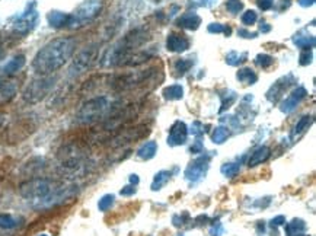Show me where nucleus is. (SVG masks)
Returning a JSON list of instances; mask_svg holds the SVG:
<instances>
[{"instance_id":"1","label":"nucleus","mask_w":316,"mask_h":236,"mask_svg":"<svg viewBox=\"0 0 316 236\" xmlns=\"http://www.w3.org/2000/svg\"><path fill=\"white\" fill-rule=\"evenodd\" d=\"M76 50V41L70 36L57 38L41 48L34 57L32 67L38 74L48 76L61 69Z\"/></svg>"},{"instance_id":"2","label":"nucleus","mask_w":316,"mask_h":236,"mask_svg":"<svg viewBox=\"0 0 316 236\" xmlns=\"http://www.w3.org/2000/svg\"><path fill=\"white\" fill-rule=\"evenodd\" d=\"M150 32L146 26L136 28L130 31L126 36H123L118 43H115L112 47H109L105 51L104 57L101 60L102 67H118V66H126L129 61L130 56L140 50L147 41H149Z\"/></svg>"},{"instance_id":"3","label":"nucleus","mask_w":316,"mask_h":236,"mask_svg":"<svg viewBox=\"0 0 316 236\" xmlns=\"http://www.w3.org/2000/svg\"><path fill=\"white\" fill-rule=\"evenodd\" d=\"M111 109V101L106 96H95L92 99L86 101L79 111L76 112V123L77 124H94L101 118L106 115V112Z\"/></svg>"},{"instance_id":"4","label":"nucleus","mask_w":316,"mask_h":236,"mask_svg":"<svg viewBox=\"0 0 316 236\" xmlns=\"http://www.w3.org/2000/svg\"><path fill=\"white\" fill-rule=\"evenodd\" d=\"M53 179L48 178H32L29 181H25L19 187V194L24 197L25 200L32 201V204H35L38 201L44 200L48 197L54 189L59 187Z\"/></svg>"},{"instance_id":"5","label":"nucleus","mask_w":316,"mask_h":236,"mask_svg":"<svg viewBox=\"0 0 316 236\" xmlns=\"http://www.w3.org/2000/svg\"><path fill=\"white\" fill-rule=\"evenodd\" d=\"M154 73V69H146V70L130 71L123 74H114L109 79V88L115 92H127L139 88L141 85L147 82Z\"/></svg>"},{"instance_id":"6","label":"nucleus","mask_w":316,"mask_h":236,"mask_svg":"<svg viewBox=\"0 0 316 236\" xmlns=\"http://www.w3.org/2000/svg\"><path fill=\"white\" fill-rule=\"evenodd\" d=\"M77 192H79L77 185H59L44 200L32 204V207L35 210H50V209H54L57 206L66 204L67 201H71L77 195Z\"/></svg>"},{"instance_id":"7","label":"nucleus","mask_w":316,"mask_h":236,"mask_svg":"<svg viewBox=\"0 0 316 236\" xmlns=\"http://www.w3.org/2000/svg\"><path fill=\"white\" fill-rule=\"evenodd\" d=\"M102 11V2L101 0H86L82 5L74 11V13H70V22L67 28L76 29L82 28L86 24L92 22L95 18Z\"/></svg>"},{"instance_id":"8","label":"nucleus","mask_w":316,"mask_h":236,"mask_svg":"<svg viewBox=\"0 0 316 236\" xmlns=\"http://www.w3.org/2000/svg\"><path fill=\"white\" fill-rule=\"evenodd\" d=\"M56 85V77L43 76L29 83L24 91V101L28 104H38L47 96Z\"/></svg>"},{"instance_id":"9","label":"nucleus","mask_w":316,"mask_h":236,"mask_svg":"<svg viewBox=\"0 0 316 236\" xmlns=\"http://www.w3.org/2000/svg\"><path fill=\"white\" fill-rule=\"evenodd\" d=\"M38 12L35 11V3L28 5L26 11L22 15L16 16L12 24V32L15 35L25 36L34 31L38 24Z\"/></svg>"},{"instance_id":"10","label":"nucleus","mask_w":316,"mask_h":236,"mask_svg":"<svg viewBox=\"0 0 316 236\" xmlns=\"http://www.w3.org/2000/svg\"><path fill=\"white\" fill-rule=\"evenodd\" d=\"M96 59H98V47L96 46L83 48L82 51H79V54L74 57L73 63H71L70 74H81L88 69H91Z\"/></svg>"},{"instance_id":"11","label":"nucleus","mask_w":316,"mask_h":236,"mask_svg":"<svg viewBox=\"0 0 316 236\" xmlns=\"http://www.w3.org/2000/svg\"><path fill=\"white\" fill-rule=\"evenodd\" d=\"M149 134V129L144 127V126H137V127H133V129H127V130H121L117 136L111 140L112 147H120V146H124L127 143L136 142V140H140L143 137H146Z\"/></svg>"},{"instance_id":"12","label":"nucleus","mask_w":316,"mask_h":236,"mask_svg":"<svg viewBox=\"0 0 316 236\" xmlns=\"http://www.w3.org/2000/svg\"><path fill=\"white\" fill-rule=\"evenodd\" d=\"M209 162H210V156H201L199 159H195L194 162H191L185 169V178L191 182L200 181L206 175V172L209 169Z\"/></svg>"},{"instance_id":"13","label":"nucleus","mask_w":316,"mask_h":236,"mask_svg":"<svg viewBox=\"0 0 316 236\" xmlns=\"http://www.w3.org/2000/svg\"><path fill=\"white\" fill-rule=\"evenodd\" d=\"M294 82H296V79H294L293 74L283 76L281 79H279L277 82L269 88L268 92H267V99H268L269 102H277L281 96L284 95V92H286Z\"/></svg>"},{"instance_id":"14","label":"nucleus","mask_w":316,"mask_h":236,"mask_svg":"<svg viewBox=\"0 0 316 236\" xmlns=\"http://www.w3.org/2000/svg\"><path fill=\"white\" fill-rule=\"evenodd\" d=\"M188 139V129L184 121H175L169 130V136H168V144L175 147V146H181L185 144Z\"/></svg>"},{"instance_id":"15","label":"nucleus","mask_w":316,"mask_h":236,"mask_svg":"<svg viewBox=\"0 0 316 236\" xmlns=\"http://www.w3.org/2000/svg\"><path fill=\"white\" fill-rule=\"evenodd\" d=\"M306 96H307V91L304 89L303 86L296 88L292 94L289 95V96L281 102L280 109L283 112H286V114H290V112H293V111L296 109V106L299 105Z\"/></svg>"},{"instance_id":"16","label":"nucleus","mask_w":316,"mask_h":236,"mask_svg":"<svg viewBox=\"0 0 316 236\" xmlns=\"http://www.w3.org/2000/svg\"><path fill=\"white\" fill-rule=\"evenodd\" d=\"M166 48L171 53H184L189 48V40L184 34L171 32L166 38Z\"/></svg>"},{"instance_id":"17","label":"nucleus","mask_w":316,"mask_h":236,"mask_svg":"<svg viewBox=\"0 0 316 236\" xmlns=\"http://www.w3.org/2000/svg\"><path fill=\"white\" fill-rule=\"evenodd\" d=\"M25 61H26V57L24 54H18L15 56L11 60H8L2 67H0V73L3 76H11V74H15L18 71L21 70L25 66Z\"/></svg>"},{"instance_id":"18","label":"nucleus","mask_w":316,"mask_h":236,"mask_svg":"<svg viewBox=\"0 0 316 236\" xmlns=\"http://www.w3.org/2000/svg\"><path fill=\"white\" fill-rule=\"evenodd\" d=\"M176 25L179 28H182V29L195 31V29H199L200 25H201V18L195 12H187L178 18Z\"/></svg>"},{"instance_id":"19","label":"nucleus","mask_w":316,"mask_h":236,"mask_svg":"<svg viewBox=\"0 0 316 236\" xmlns=\"http://www.w3.org/2000/svg\"><path fill=\"white\" fill-rule=\"evenodd\" d=\"M48 25L54 29H61V28H67L70 22V13L59 12V11H51L47 15Z\"/></svg>"},{"instance_id":"20","label":"nucleus","mask_w":316,"mask_h":236,"mask_svg":"<svg viewBox=\"0 0 316 236\" xmlns=\"http://www.w3.org/2000/svg\"><path fill=\"white\" fill-rule=\"evenodd\" d=\"M18 94V85L15 82L0 81V104H8Z\"/></svg>"},{"instance_id":"21","label":"nucleus","mask_w":316,"mask_h":236,"mask_svg":"<svg viewBox=\"0 0 316 236\" xmlns=\"http://www.w3.org/2000/svg\"><path fill=\"white\" fill-rule=\"evenodd\" d=\"M269 154H271L269 147H267V146H259V147L255 149V150L252 152V154L249 156V159H248V166H249V168H254V166L261 165L262 162H265V161L268 159Z\"/></svg>"},{"instance_id":"22","label":"nucleus","mask_w":316,"mask_h":236,"mask_svg":"<svg viewBox=\"0 0 316 236\" xmlns=\"http://www.w3.org/2000/svg\"><path fill=\"white\" fill-rule=\"evenodd\" d=\"M22 223H24V219H22V217L12 216V214H9V213H3V214H0V229H5V230H12V229L19 227Z\"/></svg>"},{"instance_id":"23","label":"nucleus","mask_w":316,"mask_h":236,"mask_svg":"<svg viewBox=\"0 0 316 236\" xmlns=\"http://www.w3.org/2000/svg\"><path fill=\"white\" fill-rule=\"evenodd\" d=\"M306 223L302 219H293L290 223L286 224L284 233L286 236H302L306 232Z\"/></svg>"},{"instance_id":"24","label":"nucleus","mask_w":316,"mask_h":236,"mask_svg":"<svg viewBox=\"0 0 316 236\" xmlns=\"http://www.w3.org/2000/svg\"><path fill=\"white\" fill-rule=\"evenodd\" d=\"M293 43H294V46H297L304 51V50H312L315 47L316 40L313 35H303L302 32H299L293 36Z\"/></svg>"},{"instance_id":"25","label":"nucleus","mask_w":316,"mask_h":236,"mask_svg":"<svg viewBox=\"0 0 316 236\" xmlns=\"http://www.w3.org/2000/svg\"><path fill=\"white\" fill-rule=\"evenodd\" d=\"M312 124H313V117H312V115H304V117L300 118V120L296 123L294 129H293L292 139H296V137L302 136L304 131L307 130Z\"/></svg>"},{"instance_id":"26","label":"nucleus","mask_w":316,"mask_h":236,"mask_svg":"<svg viewBox=\"0 0 316 236\" xmlns=\"http://www.w3.org/2000/svg\"><path fill=\"white\" fill-rule=\"evenodd\" d=\"M236 79L244 85H254L257 83L258 74L251 67H244L236 73Z\"/></svg>"},{"instance_id":"27","label":"nucleus","mask_w":316,"mask_h":236,"mask_svg":"<svg viewBox=\"0 0 316 236\" xmlns=\"http://www.w3.org/2000/svg\"><path fill=\"white\" fill-rule=\"evenodd\" d=\"M164 98L168 101H178V99H182L184 96V89L181 85H171V86H166L164 89Z\"/></svg>"},{"instance_id":"28","label":"nucleus","mask_w":316,"mask_h":236,"mask_svg":"<svg viewBox=\"0 0 316 236\" xmlns=\"http://www.w3.org/2000/svg\"><path fill=\"white\" fill-rule=\"evenodd\" d=\"M156 152H157V144H156V142H146L137 150V156L140 159H146L147 161V159H152L153 156L156 154Z\"/></svg>"},{"instance_id":"29","label":"nucleus","mask_w":316,"mask_h":236,"mask_svg":"<svg viewBox=\"0 0 316 236\" xmlns=\"http://www.w3.org/2000/svg\"><path fill=\"white\" fill-rule=\"evenodd\" d=\"M220 99H222V108H220V112H223V111H226L227 108H230V106L233 105L234 102H236L238 95H236L234 91L226 89V91H223L222 95H220Z\"/></svg>"},{"instance_id":"30","label":"nucleus","mask_w":316,"mask_h":236,"mask_svg":"<svg viewBox=\"0 0 316 236\" xmlns=\"http://www.w3.org/2000/svg\"><path fill=\"white\" fill-rule=\"evenodd\" d=\"M171 179V172L169 171H161L157 172L154 178H153L152 182V189L153 191H159L164 185H166V182Z\"/></svg>"},{"instance_id":"31","label":"nucleus","mask_w":316,"mask_h":236,"mask_svg":"<svg viewBox=\"0 0 316 236\" xmlns=\"http://www.w3.org/2000/svg\"><path fill=\"white\" fill-rule=\"evenodd\" d=\"M230 136V133H229V129L227 127H216L213 133H211V142L216 143V144H222L227 140V137Z\"/></svg>"},{"instance_id":"32","label":"nucleus","mask_w":316,"mask_h":236,"mask_svg":"<svg viewBox=\"0 0 316 236\" xmlns=\"http://www.w3.org/2000/svg\"><path fill=\"white\" fill-rule=\"evenodd\" d=\"M194 61L191 59H179L174 63V71L176 76H184L191 67H192Z\"/></svg>"},{"instance_id":"33","label":"nucleus","mask_w":316,"mask_h":236,"mask_svg":"<svg viewBox=\"0 0 316 236\" xmlns=\"http://www.w3.org/2000/svg\"><path fill=\"white\" fill-rule=\"evenodd\" d=\"M248 60V53H238V51H230L226 56V63L229 66H241Z\"/></svg>"},{"instance_id":"34","label":"nucleus","mask_w":316,"mask_h":236,"mask_svg":"<svg viewBox=\"0 0 316 236\" xmlns=\"http://www.w3.org/2000/svg\"><path fill=\"white\" fill-rule=\"evenodd\" d=\"M114 203H115V195L106 194V195H104L101 200L98 201V209H99L101 212H108V210L114 206Z\"/></svg>"},{"instance_id":"35","label":"nucleus","mask_w":316,"mask_h":236,"mask_svg":"<svg viewBox=\"0 0 316 236\" xmlns=\"http://www.w3.org/2000/svg\"><path fill=\"white\" fill-rule=\"evenodd\" d=\"M220 171H222V174L226 178H233L239 174L241 165L239 164H224Z\"/></svg>"},{"instance_id":"36","label":"nucleus","mask_w":316,"mask_h":236,"mask_svg":"<svg viewBox=\"0 0 316 236\" xmlns=\"http://www.w3.org/2000/svg\"><path fill=\"white\" fill-rule=\"evenodd\" d=\"M209 32L210 34H224V35H230L232 34V28L227 26V25H222V24H210L209 25Z\"/></svg>"},{"instance_id":"37","label":"nucleus","mask_w":316,"mask_h":236,"mask_svg":"<svg viewBox=\"0 0 316 236\" xmlns=\"http://www.w3.org/2000/svg\"><path fill=\"white\" fill-rule=\"evenodd\" d=\"M255 64L261 69H268L274 64V59L268 54H258L255 57Z\"/></svg>"},{"instance_id":"38","label":"nucleus","mask_w":316,"mask_h":236,"mask_svg":"<svg viewBox=\"0 0 316 236\" xmlns=\"http://www.w3.org/2000/svg\"><path fill=\"white\" fill-rule=\"evenodd\" d=\"M226 9L232 15H238L244 9V3H242V0H227L226 2Z\"/></svg>"},{"instance_id":"39","label":"nucleus","mask_w":316,"mask_h":236,"mask_svg":"<svg viewBox=\"0 0 316 236\" xmlns=\"http://www.w3.org/2000/svg\"><path fill=\"white\" fill-rule=\"evenodd\" d=\"M241 21H242V24L245 25V26H252V25H255V22L258 21L257 12H255V11H246V12L242 15Z\"/></svg>"},{"instance_id":"40","label":"nucleus","mask_w":316,"mask_h":236,"mask_svg":"<svg viewBox=\"0 0 316 236\" xmlns=\"http://www.w3.org/2000/svg\"><path fill=\"white\" fill-rule=\"evenodd\" d=\"M204 129H206V126H204L203 123H200V121H194V123H192V126H191V130L189 131H191V134H194V136H197V137H199V136H203V134L207 131V130H204Z\"/></svg>"},{"instance_id":"41","label":"nucleus","mask_w":316,"mask_h":236,"mask_svg":"<svg viewBox=\"0 0 316 236\" xmlns=\"http://www.w3.org/2000/svg\"><path fill=\"white\" fill-rule=\"evenodd\" d=\"M312 59H313L312 51L310 50H304L303 53L300 54V57H299V63H300V66H307V64L312 63Z\"/></svg>"},{"instance_id":"42","label":"nucleus","mask_w":316,"mask_h":236,"mask_svg":"<svg viewBox=\"0 0 316 236\" xmlns=\"http://www.w3.org/2000/svg\"><path fill=\"white\" fill-rule=\"evenodd\" d=\"M257 6L262 12H267L269 9H272L274 0H257Z\"/></svg>"},{"instance_id":"43","label":"nucleus","mask_w":316,"mask_h":236,"mask_svg":"<svg viewBox=\"0 0 316 236\" xmlns=\"http://www.w3.org/2000/svg\"><path fill=\"white\" fill-rule=\"evenodd\" d=\"M203 150H204V144L200 142V140H197V142L192 143V146L189 147V152H191V153H194V154L203 153Z\"/></svg>"},{"instance_id":"44","label":"nucleus","mask_w":316,"mask_h":236,"mask_svg":"<svg viewBox=\"0 0 316 236\" xmlns=\"http://www.w3.org/2000/svg\"><path fill=\"white\" fill-rule=\"evenodd\" d=\"M189 219V214L188 213H184L182 216H174V224L175 226H182V224H185V220Z\"/></svg>"},{"instance_id":"45","label":"nucleus","mask_w":316,"mask_h":236,"mask_svg":"<svg viewBox=\"0 0 316 236\" xmlns=\"http://www.w3.org/2000/svg\"><path fill=\"white\" fill-rule=\"evenodd\" d=\"M217 0H192V3L199 5V6H203V8H211Z\"/></svg>"},{"instance_id":"46","label":"nucleus","mask_w":316,"mask_h":236,"mask_svg":"<svg viewBox=\"0 0 316 236\" xmlns=\"http://www.w3.org/2000/svg\"><path fill=\"white\" fill-rule=\"evenodd\" d=\"M120 194H121V195H124V197L133 195V194H136V187H133V185H127V187H124V188L120 191Z\"/></svg>"},{"instance_id":"47","label":"nucleus","mask_w":316,"mask_h":236,"mask_svg":"<svg viewBox=\"0 0 316 236\" xmlns=\"http://www.w3.org/2000/svg\"><path fill=\"white\" fill-rule=\"evenodd\" d=\"M238 35L242 36V38H255L258 34L257 32H249L246 29H238Z\"/></svg>"},{"instance_id":"48","label":"nucleus","mask_w":316,"mask_h":236,"mask_svg":"<svg viewBox=\"0 0 316 236\" xmlns=\"http://www.w3.org/2000/svg\"><path fill=\"white\" fill-rule=\"evenodd\" d=\"M286 223V217L284 216H277V217H274L272 220H271V226L274 227H277V226H281V224Z\"/></svg>"},{"instance_id":"49","label":"nucleus","mask_w":316,"mask_h":236,"mask_svg":"<svg viewBox=\"0 0 316 236\" xmlns=\"http://www.w3.org/2000/svg\"><path fill=\"white\" fill-rule=\"evenodd\" d=\"M259 31L262 32V34H265V32H269L271 31V26H269L265 21H261V24H259Z\"/></svg>"},{"instance_id":"50","label":"nucleus","mask_w":316,"mask_h":236,"mask_svg":"<svg viewBox=\"0 0 316 236\" xmlns=\"http://www.w3.org/2000/svg\"><path fill=\"white\" fill-rule=\"evenodd\" d=\"M315 3V0H299V5L303 6V8H309Z\"/></svg>"},{"instance_id":"51","label":"nucleus","mask_w":316,"mask_h":236,"mask_svg":"<svg viewBox=\"0 0 316 236\" xmlns=\"http://www.w3.org/2000/svg\"><path fill=\"white\" fill-rule=\"evenodd\" d=\"M280 2H281L280 11H284V9H287V8L290 6V0H280Z\"/></svg>"},{"instance_id":"52","label":"nucleus","mask_w":316,"mask_h":236,"mask_svg":"<svg viewBox=\"0 0 316 236\" xmlns=\"http://www.w3.org/2000/svg\"><path fill=\"white\" fill-rule=\"evenodd\" d=\"M130 182L134 184V185H137L139 184V177L137 175H130Z\"/></svg>"},{"instance_id":"53","label":"nucleus","mask_w":316,"mask_h":236,"mask_svg":"<svg viewBox=\"0 0 316 236\" xmlns=\"http://www.w3.org/2000/svg\"><path fill=\"white\" fill-rule=\"evenodd\" d=\"M38 236H48V235H46V233H41V235H38Z\"/></svg>"},{"instance_id":"54","label":"nucleus","mask_w":316,"mask_h":236,"mask_svg":"<svg viewBox=\"0 0 316 236\" xmlns=\"http://www.w3.org/2000/svg\"><path fill=\"white\" fill-rule=\"evenodd\" d=\"M302 236H309V235H302Z\"/></svg>"},{"instance_id":"55","label":"nucleus","mask_w":316,"mask_h":236,"mask_svg":"<svg viewBox=\"0 0 316 236\" xmlns=\"http://www.w3.org/2000/svg\"><path fill=\"white\" fill-rule=\"evenodd\" d=\"M179 236H184V235H179Z\"/></svg>"}]
</instances>
